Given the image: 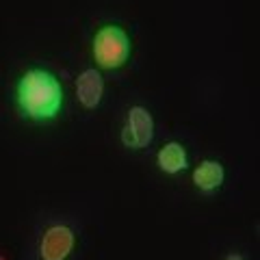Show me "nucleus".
Returning a JSON list of instances; mask_svg holds the SVG:
<instances>
[{
    "label": "nucleus",
    "mask_w": 260,
    "mask_h": 260,
    "mask_svg": "<svg viewBox=\"0 0 260 260\" xmlns=\"http://www.w3.org/2000/svg\"><path fill=\"white\" fill-rule=\"evenodd\" d=\"M119 139L128 150H143L154 141V117L143 104H135L126 111Z\"/></svg>",
    "instance_id": "3"
},
{
    "label": "nucleus",
    "mask_w": 260,
    "mask_h": 260,
    "mask_svg": "<svg viewBox=\"0 0 260 260\" xmlns=\"http://www.w3.org/2000/svg\"><path fill=\"white\" fill-rule=\"evenodd\" d=\"M104 98V78L95 68H87L76 78V100L80 107L87 111H93L100 107Z\"/></svg>",
    "instance_id": "5"
},
{
    "label": "nucleus",
    "mask_w": 260,
    "mask_h": 260,
    "mask_svg": "<svg viewBox=\"0 0 260 260\" xmlns=\"http://www.w3.org/2000/svg\"><path fill=\"white\" fill-rule=\"evenodd\" d=\"M156 165L162 174L176 176L189 167V154L180 141H169L156 152Z\"/></svg>",
    "instance_id": "7"
},
{
    "label": "nucleus",
    "mask_w": 260,
    "mask_h": 260,
    "mask_svg": "<svg viewBox=\"0 0 260 260\" xmlns=\"http://www.w3.org/2000/svg\"><path fill=\"white\" fill-rule=\"evenodd\" d=\"M193 186L202 193H215L223 186L225 180V167L215 158H206L202 160L198 167L193 169Z\"/></svg>",
    "instance_id": "6"
},
{
    "label": "nucleus",
    "mask_w": 260,
    "mask_h": 260,
    "mask_svg": "<svg viewBox=\"0 0 260 260\" xmlns=\"http://www.w3.org/2000/svg\"><path fill=\"white\" fill-rule=\"evenodd\" d=\"M91 54L98 68L119 70L133 54V39L119 24H104L91 39Z\"/></svg>",
    "instance_id": "2"
},
{
    "label": "nucleus",
    "mask_w": 260,
    "mask_h": 260,
    "mask_svg": "<svg viewBox=\"0 0 260 260\" xmlns=\"http://www.w3.org/2000/svg\"><path fill=\"white\" fill-rule=\"evenodd\" d=\"M76 245V232L68 223L48 225L39 239V258L42 260H68Z\"/></svg>",
    "instance_id": "4"
},
{
    "label": "nucleus",
    "mask_w": 260,
    "mask_h": 260,
    "mask_svg": "<svg viewBox=\"0 0 260 260\" xmlns=\"http://www.w3.org/2000/svg\"><path fill=\"white\" fill-rule=\"evenodd\" d=\"M225 260H245V258H243L241 254H228Z\"/></svg>",
    "instance_id": "8"
},
{
    "label": "nucleus",
    "mask_w": 260,
    "mask_h": 260,
    "mask_svg": "<svg viewBox=\"0 0 260 260\" xmlns=\"http://www.w3.org/2000/svg\"><path fill=\"white\" fill-rule=\"evenodd\" d=\"M63 85L52 72L28 68L13 85V104L18 113L32 124L54 121L63 111Z\"/></svg>",
    "instance_id": "1"
}]
</instances>
